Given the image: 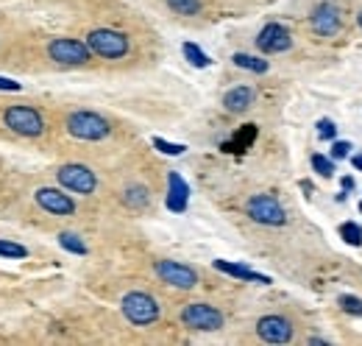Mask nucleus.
<instances>
[{
	"mask_svg": "<svg viewBox=\"0 0 362 346\" xmlns=\"http://www.w3.org/2000/svg\"><path fill=\"white\" fill-rule=\"evenodd\" d=\"M3 123L8 126V131H14V134H20V137L36 140V137L45 134V117H42L39 109H34V106H22V103L8 106V109L3 112Z\"/></svg>",
	"mask_w": 362,
	"mask_h": 346,
	"instance_id": "2",
	"label": "nucleus"
},
{
	"mask_svg": "<svg viewBox=\"0 0 362 346\" xmlns=\"http://www.w3.org/2000/svg\"><path fill=\"white\" fill-rule=\"evenodd\" d=\"M340 235H343V240H346V243H352V246H362V226L360 224H354V221L343 224V226H340Z\"/></svg>",
	"mask_w": 362,
	"mask_h": 346,
	"instance_id": "22",
	"label": "nucleus"
},
{
	"mask_svg": "<svg viewBox=\"0 0 362 346\" xmlns=\"http://www.w3.org/2000/svg\"><path fill=\"white\" fill-rule=\"evenodd\" d=\"M340 185H343V190H354V179H352V176H343Z\"/></svg>",
	"mask_w": 362,
	"mask_h": 346,
	"instance_id": "30",
	"label": "nucleus"
},
{
	"mask_svg": "<svg viewBox=\"0 0 362 346\" xmlns=\"http://www.w3.org/2000/svg\"><path fill=\"white\" fill-rule=\"evenodd\" d=\"M120 308H123V316H126L131 324H137V327H148V324H154V322L159 319V305H157V299H154L151 294H145V291H131V294H126L123 302H120Z\"/></svg>",
	"mask_w": 362,
	"mask_h": 346,
	"instance_id": "5",
	"label": "nucleus"
},
{
	"mask_svg": "<svg viewBox=\"0 0 362 346\" xmlns=\"http://www.w3.org/2000/svg\"><path fill=\"white\" fill-rule=\"evenodd\" d=\"M157 277L171 285V288H179V291H189L198 285V271L192 266H184L176 260H159L157 263Z\"/></svg>",
	"mask_w": 362,
	"mask_h": 346,
	"instance_id": "9",
	"label": "nucleus"
},
{
	"mask_svg": "<svg viewBox=\"0 0 362 346\" xmlns=\"http://www.w3.org/2000/svg\"><path fill=\"white\" fill-rule=\"evenodd\" d=\"M352 154V143H346V140H338L335 145H332V159H346Z\"/></svg>",
	"mask_w": 362,
	"mask_h": 346,
	"instance_id": "28",
	"label": "nucleus"
},
{
	"mask_svg": "<svg viewBox=\"0 0 362 346\" xmlns=\"http://www.w3.org/2000/svg\"><path fill=\"white\" fill-rule=\"evenodd\" d=\"M357 22H360V28H362V11H360V17H357Z\"/></svg>",
	"mask_w": 362,
	"mask_h": 346,
	"instance_id": "32",
	"label": "nucleus"
},
{
	"mask_svg": "<svg viewBox=\"0 0 362 346\" xmlns=\"http://www.w3.org/2000/svg\"><path fill=\"white\" fill-rule=\"evenodd\" d=\"M56 179L64 190L70 193H78V196H92L98 190V176L87 168V165H78V162H70V165H61L56 171Z\"/></svg>",
	"mask_w": 362,
	"mask_h": 346,
	"instance_id": "7",
	"label": "nucleus"
},
{
	"mask_svg": "<svg viewBox=\"0 0 362 346\" xmlns=\"http://www.w3.org/2000/svg\"><path fill=\"white\" fill-rule=\"evenodd\" d=\"M231 62H234L237 67H242V70H251V73H268V67H270L265 59L251 56V53H234Z\"/></svg>",
	"mask_w": 362,
	"mask_h": 346,
	"instance_id": "18",
	"label": "nucleus"
},
{
	"mask_svg": "<svg viewBox=\"0 0 362 346\" xmlns=\"http://www.w3.org/2000/svg\"><path fill=\"white\" fill-rule=\"evenodd\" d=\"M123 201H126V207H131V210H143V207H148L151 193H148V187H143V185H129V187L123 190Z\"/></svg>",
	"mask_w": 362,
	"mask_h": 346,
	"instance_id": "17",
	"label": "nucleus"
},
{
	"mask_svg": "<svg viewBox=\"0 0 362 346\" xmlns=\"http://www.w3.org/2000/svg\"><path fill=\"white\" fill-rule=\"evenodd\" d=\"M34 201H36L48 215H61V218L75 215V201H73L67 193H61L59 187H39V190L34 193Z\"/></svg>",
	"mask_w": 362,
	"mask_h": 346,
	"instance_id": "10",
	"label": "nucleus"
},
{
	"mask_svg": "<svg viewBox=\"0 0 362 346\" xmlns=\"http://www.w3.org/2000/svg\"><path fill=\"white\" fill-rule=\"evenodd\" d=\"M184 56L189 59V64H195V67H209V56L198 48V45H192V42H184Z\"/></svg>",
	"mask_w": 362,
	"mask_h": 346,
	"instance_id": "20",
	"label": "nucleus"
},
{
	"mask_svg": "<svg viewBox=\"0 0 362 346\" xmlns=\"http://www.w3.org/2000/svg\"><path fill=\"white\" fill-rule=\"evenodd\" d=\"M87 45L101 59H123L129 53V48H131L129 36L123 31H115V28H95V31H89Z\"/></svg>",
	"mask_w": 362,
	"mask_h": 346,
	"instance_id": "3",
	"label": "nucleus"
},
{
	"mask_svg": "<svg viewBox=\"0 0 362 346\" xmlns=\"http://www.w3.org/2000/svg\"><path fill=\"white\" fill-rule=\"evenodd\" d=\"M335 134H338V126L332 123V120H318V137L321 140H335Z\"/></svg>",
	"mask_w": 362,
	"mask_h": 346,
	"instance_id": "27",
	"label": "nucleus"
},
{
	"mask_svg": "<svg viewBox=\"0 0 362 346\" xmlns=\"http://www.w3.org/2000/svg\"><path fill=\"white\" fill-rule=\"evenodd\" d=\"M215 268H217V271H223V274H229V277H237V280H242V282H256V285H270V277H265V274H256V271H251V268H245V266H237V263H226V260H215Z\"/></svg>",
	"mask_w": 362,
	"mask_h": 346,
	"instance_id": "15",
	"label": "nucleus"
},
{
	"mask_svg": "<svg viewBox=\"0 0 362 346\" xmlns=\"http://www.w3.org/2000/svg\"><path fill=\"white\" fill-rule=\"evenodd\" d=\"M48 56L61 64V67H81L92 59V50L87 42L73 39V36H56L48 42Z\"/></svg>",
	"mask_w": 362,
	"mask_h": 346,
	"instance_id": "4",
	"label": "nucleus"
},
{
	"mask_svg": "<svg viewBox=\"0 0 362 346\" xmlns=\"http://www.w3.org/2000/svg\"><path fill=\"white\" fill-rule=\"evenodd\" d=\"M0 89H20L17 81H8V78H0Z\"/></svg>",
	"mask_w": 362,
	"mask_h": 346,
	"instance_id": "29",
	"label": "nucleus"
},
{
	"mask_svg": "<svg viewBox=\"0 0 362 346\" xmlns=\"http://www.w3.org/2000/svg\"><path fill=\"white\" fill-rule=\"evenodd\" d=\"M254 98H256V92H254L251 87H231V89L223 95V106H226V112L240 115V112H248V109H251Z\"/></svg>",
	"mask_w": 362,
	"mask_h": 346,
	"instance_id": "14",
	"label": "nucleus"
},
{
	"mask_svg": "<svg viewBox=\"0 0 362 346\" xmlns=\"http://www.w3.org/2000/svg\"><path fill=\"white\" fill-rule=\"evenodd\" d=\"M168 6L184 17H195L201 11V0H168Z\"/></svg>",
	"mask_w": 362,
	"mask_h": 346,
	"instance_id": "21",
	"label": "nucleus"
},
{
	"mask_svg": "<svg viewBox=\"0 0 362 346\" xmlns=\"http://www.w3.org/2000/svg\"><path fill=\"white\" fill-rule=\"evenodd\" d=\"M154 145H157L162 154H171V157L184 154V145H179V143H168V140H162V137H154Z\"/></svg>",
	"mask_w": 362,
	"mask_h": 346,
	"instance_id": "26",
	"label": "nucleus"
},
{
	"mask_svg": "<svg viewBox=\"0 0 362 346\" xmlns=\"http://www.w3.org/2000/svg\"><path fill=\"white\" fill-rule=\"evenodd\" d=\"M59 243H61V249H67V252H73V254H87V243H84L75 232H61V235H59Z\"/></svg>",
	"mask_w": 362,
	"mask_h": 346,
	"instance_id": "19",
	"label": "nucleus"
},
{
	"mask_svg": "<svg viewBox=\"0 0 362 346\" xmlns=\"http://www.w3.org/2000/svg\"><path fill=\"white\" fill-rule=\"evenodd\" d=\"M67 134L75 137V140H84V143H98L103 137H109L112 126L103 115L98 112H89V109H78V112H70L67 115Z\"/></svg>",
	"mask_w": 362,
	"mask_h": 346,
	"instance_id": "1",
	"label": "nucleus"
},
{
	"mask_svg": "<svg viewBox=\"0 0 362 346\" xmlns=\"http://www.w3.org/2000/svg\"><path fill=\"white\" fill-rule=\"evenodd\" d=\"M312 168L321 173V176H332L335 173V159L324 157V154H312Z\"/></svg>",
	"mask_w": 362,
	"mask_h": 346,
	"instance_id": "24",
	"label": "nucleus"
},
{
	"mask_svg": "<svg viewBox=\"0 0 362 346\" xmlns=\"http://www.w3.org/2000/svg\"><path fill=\"white\" fill-rule=\"evenodd\" d=\"M245 215H248L254 224H262V226H284V224H287L284 207H282L273 196H268V193L251 196L248 204H245Z\"/></svg>",
	"mask_w": 362,
	"mask_h": 346,
	"instance_id": "6",
	"label": "nucleus"
},
{
	"mask_svg": "<svg viewBox=\"0 0 362 346\" xmlns=\"http://www.w3.org/2000/svg\"><path fill=\"white\" fill-rule=\"evenodd\" d=\"M338 305H340L346 313H352V316H362V299L360 296H349V294H346V296H340V299H338Z\"/></svg>",
	"mask_w": 362,
	"mask_h": 346,
	"instance_id": "25",
	"label": "nucleus"
},
{
	"mask_svg": "<svg viewBox=\"0 0 362 346\" xmlns=\"http://www.w3.org/2000/svg\"><path fill=\"white\" fill-rule=\"evenodd\" d=\"M187 196H189V190H187V185L181 182V176L171 173V196H168V207L176 210V212H181V210L187 207Z\"/></svg>",
	"mask_w": 362,
	"mask_h": 346,
	"instance_id": "16",
	"label": "nucleus"
},
{
	"mask_svg": "<svg viewBox=\"0 0 362 346\" xmlns=\"http://www.w3.org/2000/svg\"><path fill=\"white\" fill-rule=\"evenodd\" d=\"M28 254L25 246L20 243H11V240H0V257H11V260H22Z\"/></svg>",
	"mask_w": 362,
	"mask_h": 346,
	"instance_id": "23",
	"label": "nucleus"
},
{
	"mask_svg": "<svg viewBox=\"0 0 362 346\" xmlns=\"http://www.w3.org/2000/svg\"><path fill=\"white\" fill-rule=\"evenodd\" d=\"M181 322H184V327L198 330V333H215V330H220V327L226 324L223 313H220L217 308L206 305V302H192V305H187V308L181 310Z\"/></svg>",
	"mask_w": 362,
	"mask_h": 346,
	"instance_id": "8",
	"label": "nucleus"
},
{
	"mask_svg": "<svg viewBox=\"0 0 362 346\" xmlns=\"http://www.w3.org/2000/svg\"><path fill=\"white\" fill-rule=\"evenodd\" d=\"M310 25H312V31H315L318 36H335V34L340 31V25H343L338 6H332V3H321V6L312 11Z\"/></svg>",
	"mask_w": 362,
	"mask_h": 346,
	"instance_id": "13",
	"label": "nucleus"
},
{
	"mask_svg": "<svg viewBox=\"0 0 362 346\" xmlns=\"http://www.w3.org/2000/svg\"><path fill=\"white\" fill-rule=\"evenodd\" d=\"M256 336L268 344H287L293 338V324L284 316H262L256 322Z\"/></svg>",
	"mask_w": 362,
	"mask_h": 346,
	"instance_id": "11",
	"label": "nucleus"
},
{
	"mask_svg": "<svg viewBox=\"0 0 362 346\" xmlns=\"http://www.w3.org/2000/svg\"><path fill=\"white\" fill-rule=\"evenodd\" d=\"M352 165H354L357 171H362V157H354V159H352Z\"/></svg>",
	"mask_w": 362,
	"mask_h": 346,
	"instance_id": "31",
	"label": "nucleus"
},
{
	"mask_svg": "<svg viewBox=\"0 0 362 346\" xmlns=\"http://www.w3.org/2000/svg\"><path fill=\"white\" fill-rule=\"evenodd\" d=\"M290 45H293L290 31H287L284 25H279V22H268V25L259 31V36H256V48H259L262 53H282V50H287Z\"/></svg>",
	"mask_w": 362,
	"mask_h": 346,
	"instance_id": "12",
	"label": "nucleus"
}]
</instances>
